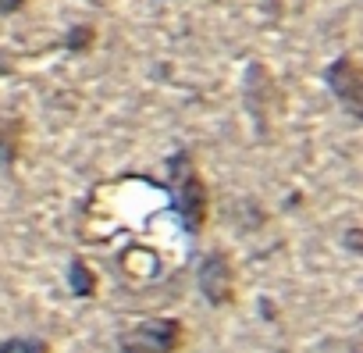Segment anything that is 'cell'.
I'll list each match as a JSON object with an SVG mask.
<instances>
[{
	"label": "cell",
	"instance_id": "obj_2",
	"mask_svg": "<svg viewBox=\"0 0 363 353\" xmlns=\"http://www.w3.org/2000/svg\"><path fill=\"white\" fill-rule=\"evenodd\" d=\"M182 342H186V325L178 317H146L118 332L121 353H178Z\"/></svg>",
	"mask_w": 363,
	"mask_h": 353
},
{
	"label": "cell",
	"instance_id": "obj_1",
	"mask_svg": "<svg viewBox=\"0 0 363 353\" xmlns=\"http://www.w3.org/2000/svg\"><path fill=\"white\" fill-rule=\"evenodd\" d=\"M167 190H171V204L182 225H186V232H200L207 222V186L186 150H178L167 161Z\"/></svg>",
	"mask_w": 363,
	"mask_h": 353
},
{
	"label": "cell",
	"instance_id": "obj_8",
	"mask_svg": "<svg viewBox=\"0 0 363 353\" xmlns=\"http://www.w3.org/2000/svg\"><path fill=\"white\" fill-rule=\"evenodd\" d=\"M26 0H0V11H18Z\"/></svg>",
	"mask_w": 363,
	"mask_h": 353
},
{
	"label": "cell",
	"instance_id": "obj_7",
	"mask_svg": "<svg viewBox=\"0 0 363 353\" xmlns=\"http://www.w3.org/2000/svg\"><path fill=\"white\" fill-rule=\"evenodd\" d=\"M0 353H50V342H43L36 335H11L0 342Z\"/></svg>",
	"mask_w": 363,
	"mask_h": 353
},
{
	"label": "cell",
	"instance_id": "obj_3",
	"mask_svg": "<svg viewBox=\"0 0 363 353\" xmlns=\"http://www.w3.org/2000/svg\"><path fill=\"white\" fill-rule=\"evenodd\" d=\"M196 282H200V293L207 296V303H214V307L232 303V296H235V271H232L228 254L225 250L207 254L200 271H196Z\"/></svg>",
	"mask_w": 363,
	"mask_h": 353
},
{
	"label": "cell",
	"instance_id": "obj_5",
	"mask_svg": "<svg viewBox=\"0 0 363 353\" xmlns=\"http://www.w3.org/2000/svg\"><path fill=\"white\" fill-rule=\"evenodd\" d=\"M22 150V121L4 118L0 121V168H11Z\"/></svg>",
	"mask_w": 363,
	"mask_h": 353
},
{
	"label": "cell",
	"instance_id": "obj_6",
	"mask_svg": "<svg viewBox=\"0 0 363 353\" xmlns=\"http://www.w3.org/2000/svg\"><path fill=\"white\" fill-rule=\"evenodd\" d=\"M68 282L79 296H93L96 293V275L89 271L86 261H72V271H68Z\"/></svg>",
	"mask_w": 363,
	"mask_h": 353
},
{
	"label": "cell",
	"instance_id": "obj_4",
	"mask_svg": "<svg viewBox=\"0 0 363 353\" xmlns=\"http://www.w3.org/2000/svg\"><path fill=\"white\" fill-rule=\"evenodd\" d=\"M328 86L335 89V97L342 100V107H345L352 118H359V97H363V86H359V68H356L352 58H338V61H331V68H328Z\"/></svg>",
	"mask_w": 363,
	"mask_h": 353
}]
</instances>
